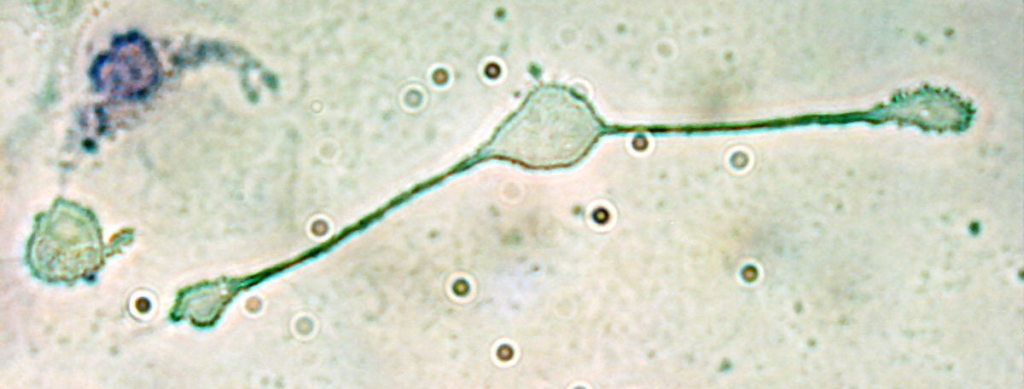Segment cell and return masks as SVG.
Wrapping results in <instances>:
<instances>
[{
    "label": "cell",
    "mask_w": 1024,
    "mask_h": 389,
    "mask_svg": "<svg viewBox=\"0 0 1024 389\" xmlns=\"http://www.w3.org/2000/svg\"><path fill=\"white\" fill-rule=\"evenodd\" d=\"M160 75L153 46L136 31L117 36L89 70L95 89L126 101L149 96L159 85Z\"/></svg>",
    "instance_id": "1"
}]
</instances>
